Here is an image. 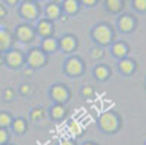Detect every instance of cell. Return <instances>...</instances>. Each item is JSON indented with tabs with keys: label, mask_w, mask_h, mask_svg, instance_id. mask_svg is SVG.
Instances as JSON below:
<instances>
[{
	"label": "cell",
	"mask_w": 146,
	"mask_h": 145,
	"mask_svg": "<svg viewBox=\"0 0 146 145\" xmlns=\"http://www.w3.org/2000/svg\"><path fill=\"white\" fill-rule=\"evenodd\" d=\"M93 38L97 41L98 44L101 45H107L111 42V38H113V32H111V28L107 26V25H97L93 31Z\"/></svg>",
	"instance_id": "6da1fadb"
},
{
	"label": "cell",
	"mask_w": 146,
	"mask_h": 145,
	"mask_svg": "<svg viewBox=\"0 0 146 145\" xmlns=\"http://www.w3.org/2000/svg\"><path fill=\"white\" fill-rule=\"evenodd\" d=\"M46 63V55L42 49H39V48H33L29 51V55H28V64L32 70L35 68H40V67H44Z\"/></svg>",
	"instance_id": "7a4b0ae2"
},
{
	"label": "cell",
	"mask_w": 146,
	"mask_h": 145,
	"mask_svg": "<svg viewBox=\"0 0 146 145\" xmlns=\"http://www.w3.org/2000/svg\"><path fill=\"white\" fill-rule=\"evenodd\" d=\"M100 122V126L103 131H106V132H114L119 126V119L117 116L113 113V112H106V113H103L98 119Z\"/></svg>",
	"instance_id": "3957f363"
},
{
	"label": "cell",
	"mask_w": 146,
	"mask_h": 145,
	"mask_svg": "<svg viewBox=\"0 0 146 145\" xmlns=\"http://www.w3.org/2000/svg\"><path fill=\"white\" fill-rule=\"evenodd\" d=\"M20 15L26 20H35L39 16V7L33 2H23L20 6Z\"/></svg>",
	"instance_id": "277c9868"
},
{
	"label": "cell",
	"mask_w": 146,
	"mask_h": 145,
	"mask_svg": "<svg viewBox=\"0 0 146 145\" xmlns=\"http://www.w3.org/2000/svg\"><path fill=\"white\" fill-rule=\"evenodd\" d=\"M5 61L7 63L9 67H12V68H19V67H22L23 61H25V57H23V54L20 52V51L12 49V51H9V52L5 55Z\"/></svg>",
	"instance_id": "5b68a950"
},
{
	"label": "cell",
	"mask_w": 146,
	"mask_h": 145,
	"mask_svg": "<svg viewBox=\"0 0 146 145\" xmlns=\"http://www.w3.org/2000/svg\"><path fill=\"white\" fill-rule=\"evenodd\" d=\"M84 70V65H82V61L78 58V57H71L70 59H67L65 63V71L70 74V76H80Z\"/></svg>",
	"instance_id": "8992f818"
},
{
	"label": "cell",
	"mask_w": 146,
	"mask_h": 145,
	"mask_svg": "<svg viewBox=\"0 0 146 145\" xmlns=\"http://www.w3.org/2000/svg\"><path fill=\"white\" fill-rule=\"evenodd\" d=\"M51 96H52V99L56 102V105H62L64 102L68 100L70 93H68V89H67L65 86L55 84V86H52V89H51Z\"/></svg>",
	"instance_id": "52a82bcc"
},
{
	"label": "cell",
	"mask_w": 146,
	"mask_h": 145,
	"mask_svg": "<svg viewBox=\"0 0 146 145\" xmlns=\"http://www.w3.org/2000/svg\"><path fill=\"white\" fill-rule=\"evenodd\" d=\"M16 36L20 42H31L35 36V32H33V28L28 23H23V25H19L16 28Z\"/></svg>",
	"instance_id": "ba28073f"
},
{
	"label": "cell",
	"mask_w": 146,
	"mask_h": 145,
	"mask_svg": "<svg viewBox=\"0 0 146 145\" xmlns=\"http://www.w3.org/2000/svg\"><path fill=\"white\" fill-rule=\"evenodd\" d=\"M58 47H59L62 51L71 52V51L77 47V38L72 36V35H65V36H62V38L58 41Z\"/></svg>",
	"instance_id": "9c48e42d"
},
{
	"label": "cell",
	"mask_w": 146,
	"mask_h": 145,
	"mask_svg": "<svg viewBox=\"0 0 146 145\" xmlns=\"http://www.w3.org/2000/svg\"><path fill=\"white\" fill-rule=\"evenodd\" d=\"M36 29H38V33H39V35H42V36H45V38H49V36L52 35V32H54L52 23L49 22V20H45V19L40 20V22H38Z\"/></svg>",
	"instance_id": "30bf717a"
},
{
	"label": "cell",
	"mask_w": 146,
	"mask_h": 145,
	"mask_svg": "<svg viewBox=\"0 0 146 145\" xmlns=\"http://www.w3.org/2000/svg\"><path fill=\"white\" fill-rule=\"evenodd\" d=\"M133 25H135L133 17L129 16V15H124V16H121V17L119 19V28H120L123 32L132 31V29H133Z\"/></svg>",
	"instance_id": "8fae6325"
},
{
	"label": "cell",
	"mask_w": 146,
	"mask_h": 145,
	"mask_svg": "<svg viewBox=\"0 0 146 145\" xmlns=\"http://www.w3.org/2000/svg\"><path fill=\"white\" fill-rule=\"evenodd\" d=\"M12 36L7 31H0V51H6L12 45Z\"/></svg>",
	"instance_id": "7c38bea8"
},
{
	"label": "cell",
	"mask_w": 146,
	"mask_h": 145,
	"mask_svg": "<svg viewBox=\"0 0 146 145\" xmlns=\"http://www.w3.org/2000/svg\"><path fill=\"white\" fill-rule=\"evenodd\" d=\"M58 48V41L54 38H45L42 42V51L44 52H54Z\"/></svg>",
	"instance_id": "4fadbf2b"
},
{
	"label": "cell",
	"mask_w": 146,
	"mask_h": 145,
	"mask_svg": "<svg viewBox=\"0 0 146 145\" xmlns=\"http://www.w3.org/2000/svg\"><path fill=\"white\" fill-rule=\"evenodd\" d=\"M46 16L49 19H58L61 16V7L56 3H49L46 6Z\"/></svg>",
	"instance_id": "5bb4252c"
},
{
	"label": "cell",
	"mask_w": 146,
	"mask_h": 145,
	"mask_svg": "<svg viewBox=\"0 0 146 145\" xmlns=\"http://www.w3.org/2000/svg\"><path fill=\"white\" fill-rule=\"evenodd\" d=\"M12 125H13V131L16 134H23L26 131V120L23 118H17L12 122Z\"/></svg>",
	"instance_id": "9a60e30c"
},
{
	"label": "cell",
	"mask_w": 146,
	"mask_h": 145,
	"mask_svg": "<svg viewBox=\"0 0 146 145\" xmlns=\"http://www.w3.org/2000/svg\"><path fill=\"white\" fill-rule=\"evenodd\" d=\"M119 67H120V71L121 73L130 74L133 71V68H135V63H133V61H130V59H121Z\"/></svg>",
	"instance_id": "2e32d148"
},
{
	"label": "cell",
	"mask_w": 146,
	"mask_h": 145,
	"mask_svg": "<svg viewBox=\"0 0 146 145\" xmlns=\"http://www.w3.org/2000/svg\"><path fill=\"white\" fill-rule=\"evenodd\" d=\"M65 112H67V109H65L64 105H55L51 109V116L55 118V119H61V118H64Z\"/></svg>",
	"instance_id": "e0dca14e"
},
{
	"label": "cell",
	"mask_w": 146,
	"mask_h": 145,
	"mask_svg": "<svg viewBox=\"0 0 146 145\" xmlns=\"http://www.w3.org/2000/svg\"><path fill=\"white\" fill-rule=\"evenodd\" d=\"M62 6H64V10L68 12V13H75L80 9V3L77 0H65Z\"/></svg>",
	"instance_id": "ac0fdd59"
},
{
	"label": "cell",
	"mask_w": 146,
	"mask_h": 145,
	"mask_svg": "<svg viewBox=\"0 0 146 145\" xmlns=\"http://www.w3.org/2000/svg\"><path fill=\"white\" fill-rule=\"evenodd\" d=\"M113 54L116 57H124L127 54V47L124 45L123 42H117L113 45Z\"/></svg>",
	"instance_id": "d6986e66"
},
{
	"label": "cell",
	"mask_w": 146,
	"mask_h": 145,
	"mask_svg": "<svg viewBox=\"0 0 146 145\" xmlns=\"http://www.w3.org/2000/svg\"><path fill=\"white\" fill-rule=\"evenodd\" d=\"M94 74L98 80H106L109 77V68L104 67V65H98L94 68Z\"/></svg>",
	"instance_id": "ffe728a7"
},
{
	"label": "cell",
	"mask_w": 146,
	"mask_h": 145,
	"mask_svg": "<svg viewBox=\"0 0 146 145\" xmlns=\"http://www.w3.org/2000/svg\"><path fill=\"white\" fill-rule=\"evenodd\" d=\"M12 122H13V119H12V116L9 113H6V112L0 113V128H5L6 129Z\"/></svg>",
	"instance_id": "44dd1931"
},
{
	"label": "cell",
	"mask_w": 146,
	"mask_h": 145,
	"mask_svg": "<svg viewBox=\"0 0 146 145\" xmlns=\"http://www.w3.org/2000/svg\"><path fill=\"white\" fill-rule=\"evenodd\" d=\"M68 129H70V132H71L72 135H75V136H80V135H81V126H80V123L75 122V120H71V122H70Z\"/></svg>",
	"instance_id": "7402d4cb"
},
{
	"label": "cell",
	"mask_w": 146,
	"mask_h": 145,
	"mask_svg": "<svg viewBox=\"0 0 146 145\" xmlns=\"http://www.w3.org/2000/svg\"><path fill=\"white\" fill-rule=\"evenodd\" d=\"M106 5H107V7H109L111 12H117V10H120L121 6H123V3L119 2V0H109Z\"/></svg>",
	"instance_id": "603a6c76"
},
{
	"label": "cell",
	"mask_w": 146,
	"mask_h": 145,
	"mask_svg": "<svg viewBox=\"0 0 146 145\" xmlns=\"http://www.w3.org/2000/svg\"><path fill=\"white\" fill-rule=\"evenodd\" d=\"M42 116H44V109L42 108H36V109H33L32 110V113H31V119L32 120H40L42 119Z\"/></svg>",
	"instance_id": "cb8c5ba5"
},
{
	"label": "cell",
	"mask_w": 146,
	"mask_h": 145,
	"mask_svg": "<svg viewBox=\"0 0 146 145\" xmlns=\"http://www.w3.org/2000/svg\"><path fill=\"white\" fill-rule=\"evenodd\" d=\"M9 139V134L5 128H0V145L6 144V141Z\"/></svg>",
	"instance_id": "d4e9b609"
},
{
	"label": "cell",
	"mask_w": 146,
	"mask_h": 145,
	"mask_svg": "<svg viewBox=\"0 0 146 145\" xmlns=\"http://www.w3.org/2000/svg\"><path fill=\"white\" fill-rule=\"evenodd\" d=\"M81 94L86 96V97H90V96L94 94V89L91 86H84V87H82V90H81Z\"/></svg>",
	"instance_id": "484cf974"
},
{
	"label": "cell",
	"mask_w": 146,
	"mask_h": 145,
	"mask_svg": "<svg viewBox=\"0 0 146 145\" xmlns=\"http://www.w3.org/2000/svg\"><path fill=\"white\" fill-rule=\"evenodd\" d=\"M19 90H20V93H22V94H31L33 92V89H32L31 84H22Z\"/></svg>",
	"instance_id": "4316f807"
},
{
	"label": "cell",
	"mask_w": 146,
	"mask_h": 145,
	"mask_svg": "<svg viewBox=\"0 0 146 145\" xmlns=\"http://www.w3.org/2000/svg\"><path fill=\"white\" fill-rule=\"evenodd\" d=\"M91 57H93V58H101V57H103V49H101L100 47H94V48L91 49Z\"/></svg>",
	"instance_id": "83f0119b"
},
{
	"label": "cell",
	"mask_w": 146,
	"mask_h": 145,
	"mask_svg": "<svg viewBox=\"0 0 146 145\" xmlns=\"http://www.w3.org/2000/svg\"><path fill=\"white\" fill-rule=\"evenodd\" d=\"M13 96H15V93H13V90H12V89H6V90H5L3 97H5V100H6V102H10V100L13 99Z\"/></svg>",
	"instance_id": "f1b7e54d"
},
{
	"label": "cell",
	"mask_w": 146,
	"mask_h": 145,
	"mask_svg": "<svg viewBox=\"0 0 146 145\" xmlns=\"http://www.w3.org/2000/svg\"><path fill=\"white\" fill-rule=\"evenodd\" d=\"M133 5L139 10H145L146 9V2H143V0H136V2H133Z\"/></svg>",
	"instance_id": "f546056e"
},
{
	"label": "cell",
	"mask_w": 146,
	"mask_h": 145,
	"mask_svg": "<svg viewBox=\"0 0 146 145\" xmlns=\"http://www.w3.org/2000/svg\"><path fill=\"white\" fill-rule=\"evenodd\" d=\"M6 13H7L6 7H5L3 5H0V19H3V17L6 16Z\"/></svg>",
	"instance_id": "4dcf8cb0"
},
{
	"label": "cell",
	"mask_w": 146,
	"mask_h": 145,
	"mask_svg": "<svg viewBox=\"0 0 146 145\" xmlns=\"http://www.w3.org/2000/svg\"><path fill=\"white\" fill-rule=\"evenodd\" d=\"M59 145H75V142H74V141H71V139H64Z\"/></svg>",
	"instance_id": "1f68e13d"
},
{
	"label": "cell",
	"mask_w": 146,
	"mask_h": 145,
	"mask_svg": "<svg viewBox=\"0 0 146 145\" xmlns=\"http://www.w3.org/2000/svg\"><path fill=\"white\" fill-rule=\"evenodd\" d=\"M5 63V55H3V52L2 51H0V65H2Z\"/></svg>",
	"instance_id": "d6a6232c"
},
{
	"label": "cell",
	"mask_w": 146,
	"mask_h": 145,
	"mask_svg": "<svg viewBox=\"0 0 146 145\" xmlns=\"http://www.w3.org/2000/svg\"><path fill=\"white\" fill-rule=\"evenodd\" d=\"M32 73H33V70H32V68H26V70H25V74H26V76H31Z\"/></svg>",
	"instance_id": "836d02e7"
},
{
	"label": "cell",
	"mask_w": 146,
	"mask_h": 145,
	"mask_svg": "<svg viewBox=\"0 0 146 145\" xmlns=\"http://www.w3.org/2000/svg\"><path fill=\"white\" fill-rule=\"evenodd\" d=\"M84 5H96V0H91V2H82Z\"/></svg>",
	"instance_id": "e575fe53"
},
{
	"label": "cell",
	"mask_w": 146,
	"mask_h": 145,
	"mask_svg": "<svg viewBox=\"0 0 146 145\" xmlns=\"http://www.w3.org/2000/svg\"><path fill=\"white\" fill-rule=\"evenodd\" d=\"M84 145H96V144H93V142H86Z\"/></svg>",
	"instance_id": "d590c367"
},
{
	"label": "cell",
	"mask_w": 146,
	"mask_h": 145,
	"mask_svg": "<svg viewBox=\"0 0 146 145\" xmlns=\"http://www.w3.org/2000/svg\"><path fill=\"white\" fill-rule=\"evenodd\" d=\"M6 145H10V144H6Z\"/></svg>",
	"instance_id": "8d00e7d4"
}]
</instances>
